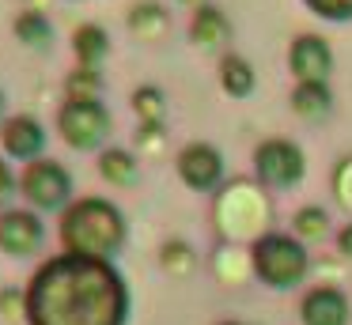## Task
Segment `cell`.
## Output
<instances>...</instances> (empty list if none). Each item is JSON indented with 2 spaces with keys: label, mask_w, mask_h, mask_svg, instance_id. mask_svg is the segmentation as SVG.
Returning <instances> with one entry per match:
<instances>
[{
  "label": "cell",
  "mask_w": 352,
  "mask_h": 325,
  "mask_svg": "<svg viewBox=\"0 0 352 325\" xmlns=\"http://www.w3.org/2000/svg\"><path fill=\"white\" fill-rule=\"evenodd\" d=\"M228 19H223L220 8H201L197 15H193V42L205 45V49H216V45L228 38Z\"/></svg>",
  "instance_id": "12"
},
{
  "label": "cell",
  "mask_w": 352,
  "mask_h": 325,
  "mask_svg": "<svg viewBox=\"0 0 352 325\" xmlns=\"http://www.w3.org/2000/svg\"><path fill=\"white\" fill-rule=\"evenodd\" d=\"M16 34L23 38L27 45H34V49H42V45H50V38H54V27H50V19H42L38 12H27V15H19V23H16Z\"/></svg>",
  "instance_id": "18"
},
{
  "label": "cell",
  "mask_w": 352,
  "mask_h": 325,
  "mask_svg": "<svg viewBox=\"0 0 352 325\" xmlns=\"http://www.w3.org/2000/svg\"><path fill=\"white\" fill-rule=\"evenodd\" d=\"M307 4L326 19H349L352 15V0H307Z\"/></svg>",
  "instance_id": "23"
},
{
  "label": "cell",
  "mask_w": 352,
  "mask_h": 325,
  "mask_svg": "<svg viewBox=\"0 0 352 325\" xmlns=\"http://www.w3.org/2000/svg\"><path fill=\"white\" fill-rule=\"evenodd\" d=\"M42 125L34 117H12L8 125H4V148H8V155H16V159H31V155H38V148H42Z\"/></svg>",
  "instance_id": "11"
},
{
  "label": "cell",
  "mask_w": 352,
  "mask_h": 325,
  "mask_svg": "<svg viewBox=\"0 0 352 325\" xmlns=\"http://www.w3.org/2000/svg\"><path fill=\"white\" fill-rule=\"evenodd\" d=\"M349 322V302L333 287H318L303 299V325H344Z\"/></svg>",
  "instance_id": "10"
},
{
  "label": "cell",
  "mask_w": 352,
  "mask_h": 325,
  "mask_svg": "<svg viewBox=\"0 0 352 325\" xmlns=\"http://www.w3.org/2000/svg\"><path fill=\"white\" fill-rule=\"evenodd\" d=\"M220 72H223L220 80H223V91H228V95L243 98V95L254 91V72H250V65H246L243 57H223Z\"/></svg>",
  "instance_id": "15"
},
{
  "label": "cell",
  "mask_w": 352,
  "mask_h": 325,
  "mask_svg": "<svg viewBox=\"0 0 352 325\" xmlns=\"http://www.w3.org/2000/svg\"><path fill=\"white\" fill-rule=\"evenodd\" d=\"M125 284L99 257H57L34 276L27 291V317L34 325H122Z\"/></svg>",
  "instance_id": "1"
},
{
  "label": "cell",
  "mask_w": 352,
  "mask_h": 325,
  "mask_svg": "<svg viewBox=\"0 0 352 325\" xmlns=\"http://www.w3.org/2000/svg\"><path fill=\"white\" fill-rule=\"evenodd\" d=\"M292 68L303 83H322L333 68V57H329V45L314 34H303L296 45H292Z\"/></svg>",
  "instance_id": "9"
},
{
  "label": "cell",
  "mask_w": 352,
  "mask_h": 325,
  "mask_svg": "<svg viewBox=\"0 0 352 325\" xmlns=\"http://www.w3.org/2000/svg\"><path fill=\"white\" fill-rule=\"evenodd\" d=\"M99 170L107 181H118V186H129V181L137 178V163H133L129 151H107V155L99 159Z\"/></svg>",
  "instance_id": "17"
},
{
  "label": "cell",
  "mask_w": 352,
  "mask_h": 325,
  "mask_svg": "<svg viewBox=\"0 0 352 325\" xmlns=\"http://www.w3.org/2000/svg\"><path fill=\"white\" fill-rule=\"evenodd\" d=\"M326 223L329 219H326L322 208H303L296 216V231L303 234V238H322V234H326Z\"/></svg>",
  "instance_id": "21"
},
{
  "label": "cell",
  "mask_w": 352,
  "mask_h": 325,
  "mask_svg": "<svg viewBox=\"0 0 352 325\" xmlns=\"http://www.w3.org/2000/svg\"><path fill=\"white\" fill-rule=\"evenodd\" d=\"M42 246V223L31 212H4L0 216V249L12 257H27Z\"/></svg>",
  "instance_id": "7"
},
{
  "label": "cell",
  "mask_w": 352,
  "mask_h": 325,
  "mask_svg": "<svg viewBox=\"0 0 352 325\" xmlns=\"http://www.w3.org/2000/svg\"><path fill=\"white\" fill-rule=\"evenodd\" d=\"M254 269L269 287H292L307 272V249L288 234H265L254 246Z\"/></svg>",
  "instance_id": "3"
},
{
  "label": "cell",
  "mask_w": 352,
  "mask_h": 325,
  "mask_svg": "<svg viewBox=\"0 0 352 325\" xmlns=\"http://www.w3.org/2000/svg\"><path fill=\"white\" fill-rule=\"evenodd\" d=\"M341 254L352 257V227H344V231H341Z\"/></svg>",
  "instance_id": "26"
},
{
  "label": "cell",
  "mask_w": 352,
  "mask_h": 325,
  "mask_svg": "<svg viewBox=\"0 0 352 325\" xmlns=\"http://www.w3.org/2000/svg\"><path fill=\"white\" fill-rule=\"evenodd\" d=\"M8 197H12V174H8V166L0 163V204L8 201Z\"/></svg>",
  "instance_id": "25"
},
{
  "label": "cell",
  "mask_w": 352,
  "mask_h": 325,
  "mask_svg": "<svg viewBox=\"0 0 352 325\" xmlns=\"http://www.w3.org/2000/svg\"><path fill=\"white\" fill-rule=\"evenodd\" d=\"M292 110L303 113V117H322L329 110V91L322 83H299L296 95H292Z\"/></svg>",
  "instance_id": "14"
},
{
  "label": "cell",
  "mask_w": 352,
  "mask_h": 325,
  "mask_svg": "<svg viewBox=\"0 0 352 325\" xmlns=\"http://www.w3.org/2000/svg\"><path fill=\"white\" fill-rule=\"evenodd\" d=\"M133 106H137V113L144 117V125H163V95L155 87H140L137 95H133Z\"/></svg>",
  "instance_id": "19"
},
{
  "label": "cell",
  "mask_w": 352,
  "mask_h": 325,
  "mask_svg": "<svg viewBox=\"0 0 352 325\" xmlns=\"http://www.w3.org/2000/svg\"><path fill=\"white\" fill-rule=\"evenodd\" d=\"M61 238H65V246H69V254L107 261L125 238L122 212L107 201H80L76 208H69V216H65Z\"/></svg>",
  "instance_id": "2"
},
{
  "label": "cell",
  "mask_w": 352,
  "mask_h": 325,
  "mask_svg": "<svg viewBox=\"0 0 352 325\" xmlns=\"http://www.w3.org/2000/svg\"><path fill=\"white\" fill-rule=\"evenodd\" d=\"M228 325H231V322H228Z\"/></svg>",
  "instance_id": "28"
},
{
  "label": "cell",
  "mask_w": 352,
  "mask_h": 325,
  "mask_svg": "<svg viewBox=\"0 0 352 325\" xmlns=\"http://www.w3.org/2000/svg\"><path fill=\"white\" fill-rule=\"evenodd\" d=\"M61 133H65V140L72 144V148H80V151H87V148H95V144H102V136L110 133V113H107V106H99V102H69L61 110Z\"/></svg>",
  "instance_id": "4"
},
{
  "label": "cell",
  "mask_w": 352,
  "mask_h": 325,
  "mask_svg": "<svg viewBox=\"0 0 352 325\" xmlns=\"http://www.w3.org/2000/svg\"><path fill=\"white\" fill-rule=\"evenodd\" d=\"M129 27H133V34L155 42V38H163V30H167V12H163L160 4H137L129 15Z\"/></svg>",
  "instance_id": "13"
},
{
  "label": "cell",
  "mask_w": 352,
  "mask_h": 325,
  "mask_svg": "<svg viewBox=\"0 0 352 325\" xmlns=\"http://www.w3.org/2000/svg\"><path fill=\"white\" fill-rule=\"evenodd\" d=\"M107 49H110V42H107V34H102L99 27H80L76 30V57H80L84 68H95L102 57H107Z\"/></svg>",
  "instance_id": "16"
},
{
  "label": "cell",
  "mask_w": 352,
  "mask_h": 325,
  "mask_svg": "<svg viewBox=\"0 0 352 325\" xmlns=\"http://www.w3.org/2000/svg\"><path fill=\"white\" fill-rule=\"evenodd\" d=\"M220 155H216V148H208V144H190V148H182V155H178V174L186 178V186L193 189H208L220 181Z\"/></svg>",
  "instance_id": "8"
},
{
  "label": "cell",
  "mask_w": 352,
  "mask_h": 325,
  "mask_svg": "<svg viewBox=\"0 0 352 325\" xmlns=\"http://www.w3.org/2000/svg\"><path fill=\"white\" fill-rule=\"evenodd\" d=\"M95 91H99L95 68H80L69 76V102H95Z\"/></svg>",
  "instance_id": "20"
},
{
  "label": "cell",
  "mask_w": 352,
  "mask_h": 325,
  "mask_svg": "<svg viewBox=\"0 0 352 325\" xmlns=\"http://www.w3.org/2000/svg\"><path fill=\"white\" fill-rule=\"evenodd\" d=\"M163 265H167L170 272H178V276H186V272L193 269V254L186 242H170L167 249H163Z\"/></svg>",
  "instance_id": "22"
},
{
  "label": "cell",
  "mask_w": 352,
  "mask_h": 325,
  "mask_svg": "<svg viewBox=\"0 0 352 325\" xmlns=\"http://www.w3.org/2000/svg\"><path fill=\"white\" fill-rule=\"evenodd\" d=\"M23 193L31 197L38 208H61V204L69 201L72 186H69V174L57 163H34V166H27V174H23Z\"/></svg>",
  "instance_id": "6"
},
{
  "label": "cell",
  "mask_w": 352,
  "mask_h": 325,
  "mask_svg": "<svg viewBox=\"0 0 352 325\" xmlns=\"http://www.w3.org/2000/svg\"><path fill=\"white\" fill-rule=\"evenodd\" d=\"M186 4H197V0H186Z\"/></svg>",
  "instance_id": "27"
},
{
  "label": "cell",
  "mask_w": 352,
  "mask_h": 325,
  "mask_svg": "<svg viewBox=\"0 0 352 325\" xmlns=\"http://www.w3.org/2000/svg\"><path fill=\"white\" fill-rule=\"evenodd\" d=\"M254 163H258V178L269 181V186H292V181L303 178V151L288 140L261 144Z\"/></svg>",
  "instance_id": "5"
},
{
  "label": "cell",
  "mask_w": 352,
  "mask_h": 325,
  "mask_svg": "<svg viewBox=\"0 0 352 325\" xmlns=\"http://www.w3.org/2000/svg\"><path fill=\"white\" fill-rule=\"evenodd\" d=\"M23 306H27V302L19 299V291H0V310H4V314H8L12 322H16L19 314H23Z\"/></svg>",
  "instance_id": "24"
}]
</instances>
